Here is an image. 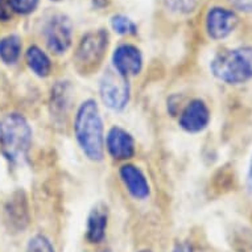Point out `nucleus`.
<instances>
[{
  "label": "nucleus",
  "mask_w": 252,
  "mask_h": 252,
  "mask_svg": "<svg viewBox=\"0 0 252 252\" xmlns=\"http://www.w3.org/2000/svg\"><path fill=\"white\" fill-rule=\"evenodd\" d=\"M75 140L85 156L94 162L104 158V126L99 106L95 99L83 100L74 116Z\"/></svg>",
  "instance_id": "obj_1"
},
{
  "label": "nucleus",
  "mask_w": 252,
  "mask_h": 252,
  "mask_svg": "<svg viewBox=\"0 0 252 252\" xmlns=\"http://www.w3.org/2000/svg\"><path fill=\"white\" fill-rule=\"evenodd\" d=\"M33 131L24 115L9 112L0 118V151L11 164H21L28 156Z\"/></svg>",
  "instance_id": "obj_2"
},
{
  "label": "nucleus",
  "mask_w": 252,
  "mask_h": 252,
  "mask_svg": "<svg viewBox=\"0 0 252 252\" xmlns=\"http://www.w3.org/2000/svg\"><path fill=\"white\" fill-rule=\"evenodd\" d=\"M210 71L226 85H243L252 81V46H239L215 54Z\"/></svg>",
  "instance_id": "obj_3"
},
{
  "label": "nucleus",
  "mask_w": 252,
  "mask_h": 252,
  "mask_svg": "<svg viewBox=\"0 0 252 252\" xmlns=\"http://www.w3.org/2000/svg\"><path fill=\"white\" fill-rule=\"evenodd\" d=\"M108 46V33L104 29L89 32L75 50V69L81 74H91L103 61Z\"/></svg>",
  "instance_id": "obj_4"
},
{
  "label": "nucleus",
  "mask_w": 252,
  "mask_h": 252,
  "mask_svg": "<svg viewBox=\"0 0 252 252\" xmlns=\"http://www.w3.org/2000/svg\"><path fill=\"white\" fill-rule=\"evenodd\" d=\"M99 96L104 107L114 112L126 110L131 99V86L128 78H124L119 73L107 71L99 81Z\"/></svg>",
  "instance_id": "obj_5"
},
{
  "label": "nucleus",
  "mask_w": 252,
  "mask_h": 252,
  "mask_svg": "<svg viewBox=\"0 0 252 252\" xmlns=\"http://www.w3.org/2000/svg\"><path fill=\"white\" fill-rule=\"evenodd\" d=\"M46 45L52 53L65 54L73 41V25L70 19L65 15H54L45 27Z\"/></svg>",
  "instance_id": "obj_6"
},
{
  "label": "nucleus",
  "mask_w": 252,
  "mask_h": 252,
  "mask_svg": "<svg viewBox=\"0 0 252 252\" xmlns=\"http://www.w3.org/2000/svg\"><path fill=\"white\" fill-rule=\"evenodd\" d=\"M210 108L206 102L199 98H195L182 108L180 118H178V126L186 133L194 135V133L205 131L207 126L210 124Z\"/></svg>",
  "instance_id": "obj_7"
},
{
  "label": "nucleus",
  "mask_w": 252,
  "mask_h": 252,
  "mask_svg": "<svg viewBox=\"0 0 252 252\" xmlns=\"http://www.w3.org/2000/svg\"><path fill=\"white\" fill-rule=\"evenodd\" d=\"M104 147L110 157L116 161L131 160L136 153V141L127 129L120 126H114L108 129Z\"/></svg>",
  "instance_id": "obj_8"
},
{
  "label": "nucleus",
  "mask_w": 252,
  "mask_h": 252,
  "mask_svg": "<svg viewBox=\"0 0 252 252\" xmlns=\"http://www.w3.org/2000/svg\"><path fill=\"white\" fill-rule=\"evenodd\" d=\"M143 54L140 49L131 44H122L114 50L112 65L114 70L124 78L136 77L143 70Z\"/></svg>",
  "instance_id": "obj_9"
},
{
  "label": "nucleus",
  "mask_w": 252,
  "mask_h": 252,
  "mask_svg": "<svg viewBox=\"0 0 252 252\" xmlns=\"http://www.w3.org/2000/svg\"><path fill=\"white\" fill-rule=\"evenodd\" d=\"M238 23L235 12L223 7H213L206 15V32L213 40H223L235 31Z\"/></svg>",
  "instance_id": "obj_10"
},
{
  "label": "nucleus",
  "mask_w": 252,
  "mask_h": 252,
  "mask_svg": "<svg viewBox=\"0 0 252 252\" xmlns=\"http://www.w3.org/2000/svg\"><path fill=\"white\" fill-rule=\"evenodd\" d=\"M4 222L9 231L23 232L29 226L28 201L24 191H16L4 205Z\"/></svg>",
  "instance_id": "obj_11"
},
{
  "label": "nucleus",
  "mask_w": 252,
  "mask_h": 252,
  "mask_svg": "<svg viewBox=\"0 0 252 252\" xmlns=\"http://www.w3.org/2000/svg\"><path fill=\"white\" fill-rule=\"evenodd\" d=\"M120 180L126 190L136 201H145L151 195V185L144 172L133 164H124L119 169Z\"/></svg>",
  "instance_id": "obj_12"
},
{
  "label": "nucleus",
  "mask_w": 252,
  "mask_h": 252,
  "mask_svg": "<svg viewBox=\"0 0 252 252\" xmlns=\"http://www.w3.org/2000/svg\"><path fill=\"white\" fill-rule=\"evenodd\" d=\"M108 227V209L104 203H96L87 215L85 238L93 246L103 243Z\"/></svg>",
  "instance_id": "obj_13"
},
{
  "label": "nucleus",
  "mask_w": 252,
  "mask_h": 252,
  "mask_svg": "<svg viewBox=\"0 0 252 252\" xmlns=\"http://www.w3.org/2000/svg\"><path fill=\"white\" fill-rule=\"evenodd\" d=\"M71 106V86L66 81L54 83L50 91V110L56 120L65 119Z\"/></svg>",
  "instance_id": "obj_14"
},
{
  "label": "nucleus",
  "mask_w": 252,
  "mask_h": 252,
  "mask_svg": "<svg viewBox=\"0 0 252 252\" xmlns=\"http://www.w3.org/2000/svg\"><path fill=\"white\" fill-rule=\"evenodd\" d=\"M25 61L31 71L40 78H46L52 73V61L48 54L38 46H29L25 53Z\"/></svg>",
  "instance_id": "obj_15"
},
{
  "label": "nucleus",
  "mask_w": 252,
  "mask_h": 252,
  "mask_svg": "<svg viewBox=\"0 0 252 252\" xmlns=\"http://www.w3.org/2000/svg\"><path fill=\"white\" fill-rule=\"evenodd\" d=\"M21 40L16 34H9L0 40V60L5 65H13L19 61L21 54Z\"/></svg>",
  "instance_id": "obj_16"
},
{
  "label": "nucleus",
  "mask_w": 252,
  "mask_h": 252,
  "mask_svg": "<svg viewBox=\"0 0 252 252\" xmlns=\"http://www.w3.org/2000/svg\"><path fill=\"white\" fill-rule=\"evenodd\" d=\"M111 27L116 33L122 36H131V34L137 33L136 24L124 15H115L112 17Z\"/></svg>",
  "instance_id": "obj_17"
},
{
  "label": "nucleus",
  "mask_w": 252,
  "mask_h": 252,
  "mask_svg": "<svg viewBox=\"0 0 252 252\" xmlns=\"http://www.w3.org/2000/svg\"><path fill=\"white\" fill-rule=\"evenodd\" d=\"M25 252H56V248L48 236L36 234L29 239Z\"/></svg>",
  "instance_id": "obj_18"
},
{
  "label": "nucleus",
  "mask_w": 252,
  "mask_h": 252,
  "mask_svg": "<svg viewBox=\"0 0 252 252\" xmlns=\"http://www.w3.org/2000/svg\"><path fill=\"white\" fill-rule=\"evenodd\" d=\"M9 3H11V8H12L13 13L28 15L37 8L38 0H9Z\"/></svg>",
  "instance_id": "obj_19"
},
{
  "label": "nucleus",
  "mask_w": 252,
  "mask_h": 252,
  "mask_svg": "<svg viewBox=\"0 0 252 252\" xmlns=\"http://www.w3.org/2000/svg\"><path fill=\"white\" fill-rule=\"evenodd\" d=\"M12 15L9 0H0V21H9L12 19Z\"/></svg>",
  "instance_id": "obj_20"
},
{
  "label": "nucleus",
  "mask_w": 252,
  "mask_h": 252,
  "mask_svg": "<svg viewBox=\"0 0 252 252\" xmlns=\"http://www.w3.org/2000/svg\"><path fill=\"white\" fill-rule=\"evenodd\" d=\"M235 9L244 13H252V0H228Z\"/></svg>",
  "instance_id": "obj_21"
},
{
  "label": "nucleus",
  "mask_w": 252,
  "mask_h": 252,
  "mask_svg": "<svg viewBox=\"0 0 252 252\" xmlns=\"http://www.w3.org/2000/svg\"><path fill=\"white\" fill-rule=\"evenodd\" d=\"M174 1L182 12H191V11H194L201 0H174Z\"/></svg>",
  "instance_id": "obj_22"
},
{
  "label": "nucleus",
  "mask_w": 252,
  "mask_h": 252,
  "mask_svg": "<svg viewBox=\"0 0 252 252\" xmlns=\"http://www.w3.org/2000/svg\"><path fill=\"white\" fill-rule=\"evenodd\" d=\"M172 252H194V248L190 243L188 242H182V243H177L173 247Z\"/></svg>",
  "instance_id": "obj_23"
},
{
  "label": "nucleus",
  "mask_w": 252,
  "mask_h": 252,
  "mask_svg": "<svg viewBox=\"0 0 252 252\" xmlns=\"http://www.w3.org/2000/svg\"><path fill=\"white\" fill-rule=\"evenodd\" d=\"M246 188H247V193L252 197V156L250 158V164H248L247 177H246Z\"/></svg>",
  "instance_id": "obj_24"
},
{
  "label": "nucleus",
  "mask_w": 252,
  "mask_h": 252,
  "mask_svg": "<svg viewBox=\"0 0 252 252\" xmlns=\"http://www.w3.org/2000/svg\"><path fill=\"white\" fill-rule=\"evenodd\" d=\"M108 1L110 0H94V5H96L98 8H102V7L108 4Z\"/></svg>",
  "instance_id": "obj_25"
},
{
  "label": "nucleus",
  "mask_w": 252,
  "mask_h": 252,
  "mask_svg": "<svg viewBox=\"0 0 252 252\" xmlns=\"http://www.w3.org/2000/svg\"><path fill=\"white\" fill-rule=\"evenodd\" d=\"M137 252H153L152 250H148V248H144V250H140V251Z\"/></svg>",
  "instance_id": "obj_26"
},
{
  "label": "nucleus",
  "mask_w": 252,
  "mask_h": 252,
  "mask_svg": "<svg viewBox=\"0 0 252 252\" xmlns=\"http://www.w3.org/2000/svg\"><path fill=\"white\" fill-rule=\"evenodd\" d=\"M53 1H63V0H53Z\"/></svg>",
  "instance_id": "obj_27"
},
{
  "label": "nucleus",
  "mask_w": 252,
  "mask_h": 252,
  "mask_svg": "<svg viewBox=\"0 0 252 252\" xmlns=\"http://www.w3.org/2000/svg\"><path fill=\"white\" fill-rule=\"evenodd\" d=\"M103 252H111V251H110V250H106V251H103Z\"/></svg>",
  "instance_id": "obj_28"
}]
</instances>
